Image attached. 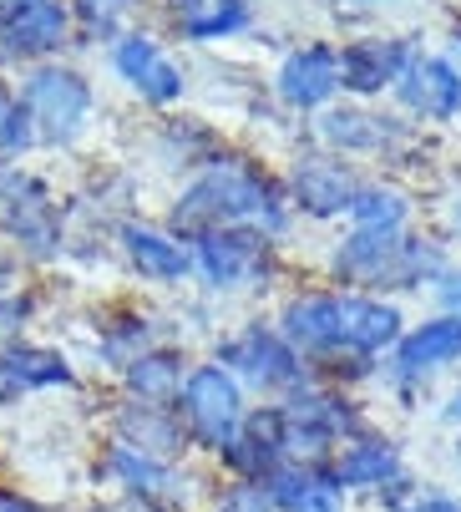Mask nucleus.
<instances>
[{"label": "nucleus", "instance_id": "f257e3e1", "mask_svg": "<svg viewBox=\"0 0 461 512\" xmlns=\"http://www.w3.org/2000/svg\"><path fill=\"white\" fill-rule=\"evenodd\" d=\"M234 224H264V229H279L284 224L269 183L254 178V173H244V168H213L173 208V229L178 234H198L203 239L213 229H234Z\"/></svg>", "mask_w": 461, "mask_h": 512}, {"label": "nucleus", "instance_id": "f03ea898", "mask_svg": "<svg viewBox=\"0 0 461 512\" xmlns=\"http://www.w3.org/2000/svg\"><path fill=\"white\" fill-rule=\"evenodd\" d=\"M178 401H183V426H188V436L198 447L223 452L244 426V391L223 365H198V371L183 381Z\"/></svg>", "mask_w": 461, "mask_h": 512}, {"label": "nucleus", "instance_id": "7ed1b4c3", "mask_svg": "<svg viewBox=\"0 0 461 512\" xmlns=\"http://www.w3.org/2000/svg\"><path fill=\"white\" fill-rule=\"evenodd\" d=\"M426 269H436V254L401 234H350L335 254V274L350 284H416Z\"/></svg>", "mask_w": 461, "mask_h": 512}, {"label": "nucleus", "instance_id": "20e7f679", "mask_svg": "<svg viewBox=\"0 0 461 512\" xmlns=\"http://www.w3.org/2000/svg\"><path fill=\"white\" fill-rule=\"evenodd\" d=\"M21 107L31 112V127L41 142H71L76 132L87 127V112H92V92L87 82L66 66H36L26 77V92H21Z\"/></svg>", "mask_w": 461, "mask_h": 512}, {"label": "nucleus", "instance_id": "39448f33", "mask_svg": "<svg viewBox=\"0 0 461 512\" xmlns=\"http://www.w3.org/2000/svg\"><path fill=\"white\" fill-rule=\"evenodd\" d=\"M0 229L16 239L31 259H51L61 249V213L41 178L31 173H0Z\"/></svg>", "mask_w": 461, "mask_h": 512}, {"label": "nucleus", "instance_id": "423d86ee", "mask_svg": "<svg viewBox=\"0 0 461 512\" xmlns=\"http://www.w3.org/2000/svg\"><path fill=\"white\" fill-rule=\"evenodd\" d=\"M198 264H203L208 284L244 289L249 279H259L269 269V244L259 234H244V229H213L198 239Z\"/></svg>", "mask_w": 461, "mask_h": 512}, {"label": "nucleus", "instance_id": "0eeeda50", "mask_svg": "<svg viewBox=\"0 0 461 512\" xmlns=\"http://www.w3.org/2000/svg\"><path fill=\"white\" fill-rule=\"evenodd\" d=\"M71 365L61 350L51 345H0V406H16L21 396L31 391H46V386H71Z\"/></svg>", "mask_w": 461, "mask_h": 512}, {"label": "nucleus", "instance_id": "6e6552de", "mask_svg": "<svg viewBox=\"0 0 461 512\" xmlns=\"http://www.w3.org/2000/svg\"><path fill=\"white\" fill-rule=\"evenodd\" d=\"M0 41L11 56H46L66 41L61 0H6L0 11Z\"/></svg>", "mask_w": 461, "mask_h": 512}, {"label": "nucleus", "instance_id": "1a4fd4ad", "mask_svg": "<svg viewBox=\"0 0 461 512\" xmlns=\"http://www.w3.org/2000/svg\"><path fill=\"white\" fill-rule=\"evenodd\" d=\"M223 365H234V371L244 376V381H254V386H294L299 381V355L279 340V335H269V330H244L239 340H228L223 345Z\"/></svg>", "mask_w": 461, "mask_h": 512}, {"label": "nucleus", "instance_id": "9d476101", "mask_svg": "<svg viewBox=\"0 0 461 512\" xmlns=\"http://www.w3.org/2000/svg\"><path fill=\"white\" fill-rule=\"evenodd\" d=\"M396 87H401V102H406L411 112H421V117L446 122V117L461 112V77H456L446 61H436V56L406 61V71L396 77Z\"/></svg>", "mask_w": 461, "mask_h": 512}, {"label": "nucleus", "instance_id": "9b49d317", "mask_svg": "<svg viewBox=\"0 0 461 512\" xmlns=\"http://www.w3.org/2000/svg\"><path fill=\"white\" fill-rule=\"evenodd\" d=\"M335 87H340V56L325 51V46L294 51L279 71V92H284L289 107H320V102L335 97Z\"/></svg>", "mask_w": 461, "mask_h": 512}, {"label": "nucleus", "instance_id": "f8f14e48", "mask_svg": "<svg viewBox=\"0 0 461 512\" xmlns=\"http://www.w3.org/2000/svg\"><path fill=\"white\" fill-rule=\"evenodd\" d=\"M279 457H284V421H279V411L249 416L234 442L223 447V462L234 467L239 477H269V472H279Z\"/></svg>", "mask_w": 461, "mask_h": 512}, {"label": "nucleus", "instance_id": "ddd939ff", "mask_svg": "<svg viewBox=\"0 0 461 512\" xmlns=\"http://www.w3.org/2000/svg\"><path fill=\"white\" fill-rule=\"evenodd\" d=\"M117 71L142 92V97H152V102H173V97H183V71L152 46L147 36H127L122 46H117Z\"/></svg>", "mask_w": 461, "mask_h": 512}, {"label": "nucleus", "instance_id": "4468645a", "mask_svg": "<svg viewBox=\"0 0 461 512\" xmlns=\"http://www.w3.org/2000/svg\"><path fill=\"white\" fill-rule=\"evenodd\" d=\"M284 345L294 355H335L340 350V315L330 295H304L284 310Z\"/></svg>", "mask_w": 461, "mask_h": 512}, {"label": "nucleus", "instance_id": "2eb2a0df", "mask_svg": "<svg viewBox=\"0 0 461 512\" xmlns=\"http://www.w3.org/2000/svg\"><path fill=\"white\" fill-rule=\"evenodd\" d=\"M117 442L142 452V457H152V462H168L183 447V426L168 416V406H142L137 401V406L117 411Z\"/></svg>", "mask_w": 461, "mask_h": 512}, {"label": "nucleus", "instance_id": "dca6fc26", "mask_svg": "<svg viewBox=\"0 0 461 512\" xmlns=\"http://www.w3.org/2000/svg\"><path fill=\"white\" fill-rule=\"evenodd\" d=\"M335 315H340V350L375 355L401 340V315L380 300H335Z\"/></svg>", "mask_w": 461, "mask_h": 512}, {"label": "nucleus", "instance_id": "f3484780", "mask_svg": "<svg viewBox=\"0 0 461 512\" xmlns=\"http://www.w3.org/2000/svg\"><path fill=\"white\" fill-rule=\"evenodd\" d=\"M107 472L127 487V492H137L142 502H152V507H178L183 502V487H178V477L168 472V462H152V457H142V452H132V447H112L107 452Z\"/></svg>", "mask_w": 461, "mask_h": 512}, {"label": "nucleus", "instance_id": "a211bd4d", "mask_svg": "<svg viewBox=\"0 0 461 512\" xmlns=\"http://www.w3.org/2000/svg\"><path fill=\"white\" fill-rule=\"evenodd\" d=\"M406 46L401 41H355L340 56V87L350 92H380L386 82H396L406 71Z\"/></svg>", "mask_w": 461, "mask_h": 512}, {"label": "nucleus", "instance_id": "6ab92c4d", "mask_svg": "<svg viewBox=\"0 0 461 512\" xmlns=\"http://www.w3.org/2000/svg\"><path fill=\"white\" fill-rule=\"evenodd\" d=\"M264 482H269L264 497L274 502V512H340L335 482L310 472V467H279Z\"/></svg>", "mask_w": 461, "mask_h": 512}, {"label": "nucleus", "instance_id": "aec40b11", "mask_svg": "<svg viewBox=\"0 0 461 512\" xmlns=\"http://www.w3.org/2000/svg\"><path fill=\"white\" fill-rule=\"evenodd\" d=\"M396 360H401L406 376H426V371H441V365L461 360V320L446 315V320H431V325L411 330V335L401 340Z\"/></svg>", "mask_w": 461, "mask_h": 512}, {"label": "nucleus", "instance_id": "412c9836", "mask_svg": "<svg viewBox=\"0 0 461 512\" xmlns=\"http://www.w3.org/2000/svg\"><path fill=\"white\" fill-rule=\"evenodd\" d=\"M122 381L142 406H168L183 391V360L173 350H142L132 365H122Z\"/></svg>", "mask_w": 461, "mask_h": 512}, {"label": "nucleus", "instance_id": "4be33fe9", "mask_svg": "<svg viewBox=\"0 0 461 512\" xmlns=\"http://www.w3.org/2000/svg\"><path fill=\"white\" fill-rule=\"evenodd\" d=\"M122 249H127L132 269H142L147 279H183V274H188V254H183V244L168 239V234H158V229H137V224H127V229H122Z\"/></svg>", "mask_w": 461, "mask_h": 512}, {"label": "nucleus", "instance_id": "5701e85b", "mask_svg": "<svg viewBox=\"0 0 461 512\" xmlns=\"http://www.w3.org/2000/svg\"><path fill=\"white\" fill-rule=\"evenodd\" d=\"M294 193H299V203L310 208V213L330 218V213H345L360 188H355V183L345 178V168H335V163H304L299 178H294Z\"/></svg>", "mask_w": 461, "mask_h": 512}, {"label": "nucleus", "instance_id": "b1692460", "mask_svg": "<svg viewBox=\"0 0 461 512\" xmlns=\"http://www.w3.org/2000/svg\"><path fill=\"white\" fill-rule=\"evenodd\" d=\"M330 482H340V487H386V482H401V457L386 442H355L340 457Z\"/></svg>", "mask_w": 461, "mask_h": 512}, {"label": "nucleus", "instance_id": "393cba45", "mask_svg": "<svg viewBox=\"0 0 461 512\" xmlns=\"http://www.w3.org/2000/svg\"><path fill=\"white\" fill-rule=\"evenodd\" d=\"M350 218H355L360 234H401L406 198L401 193H386V188H360L355 203H350Z\"/></svg>", "mask_w": 461, "mask_h": 512}, {"label": "nucleus", "instance_id": "a878e982", "mask_svg": "<svg viewBox=\"0 0 461 512\" xmlns=\"http://www.w3.org/2000/svg\"><path fill=\"white\" fill-rule=\"evenodd\" d=\"M178 21L188 36H223L244 26V6L239 0H178Z\"/></svg>", "mask_w": 461, "mask_h": 512}, {"label": "nucleus", "instance_id": "bb28decb", "mask_svg": "<svg viewBox=\"0 0 461 512\" xmlns=\"http://www.w3.org/2000/svg\"><path fill=\"white\" fill-rule=\"evenodd\" d=\"M31 142H36V127L21 97H0V158H21Z\"/></svg>", "mask_w": 461, "mask_h": 512}, {"label": "nucleus", "instance_id": "cd10ccee", "mask_svg": "<svg viewBox=\"0 0 461 512\" xmlns=\"http://www.w3.org/2000/svg\"><path fill=\"white\" fill-rule=\"evenodd\" d=\"M76 11H82V21H87V31L97 36H112L117 31V21L132 11V0H76Z\"/></svg>", "mask_w": 461, "mask_h": 512}, {"label": "nucleus", "instance_id": "c85d7f7f", "mask_svg": "<svg viewBox=\"0 0 461 512\" xmlns=\"http://www.w3.org/2000/svg\"><path fill=\"white\" fill-rule=\"evenodd\" d=\"M370 117H345V112H335V117H325V132L335 137V142H345V148H370V142H380V132L386 127H365Z\"/></svg>", "mask_w": 461, "mask_h": 512}, {"label": "nucleus", "instance_id": "c756f323", "mask_svg": "<svg viewBox=\"0 0 461 512\" xmlns=\"http://www.w3.org/2000/svg\"><path fill=\"white\" fill-rule=\"evenodd\" d=\"M218 512H274V502L259 487H234V492L218 502Z\"/></svg>", "mask_w": 461, "mask_h": 512}, {"label": "nucleus", "instance_id": "7c9ffc66", "mask_svg": "<svg viewBox=\"0 0 461 512\" xmlns=\"http://www.w3.org/2000/svg\"><path fill=\"white\" fill-rule=\"evenodd\" d=\"M441 300H446L451 320H461V274H446V279H441Z\"/></svg>", "mask_w": 461, "mask_h": 512}, {"label": "nucleus", "instance_id": "2f4dec72", "mask_svg": "<svg viewBox=\"0 0 461 512\" xmlns=\"http://www.w3.org/2000/svg\"><path fill=\"white\" fill-rule=\"evenodd\" d=\"M0 512H41L31 497H21L16 487H0Z\"/></svg>", "mask_w": 461, "mask_h": 512}, {"label": "nucleus", "instance_id": "473e14b6", "mask_svg": "<svg viewBox=\"0 0 461 512\" xmlns=\"http://www.w3.org/2000/svg\"><path fill=\"white\" fill-rule=\"evenodd\" d=\"M406 512H461V502H451V497H421V502L406 507Z\"/></svg>", "mask_w": 461, "mask_h": 512}, {"label": "nucleus", "instance_id": "72a5a7b5", "mask_svg": "<svg viewBox=\"0 0 461 512\" xmlns=\"http://www.w3.org/2000/svg\"><path fill=\"white\" fill-rule=\"evenodd\" d=\"M11 274H16V259H11L6 249H0V289H6V284H11Z\"/></svg>", "mask_w": 461, "mask_h": 512}, {"label": "nucleus", "instance_id": "f704fd0d", "mask_svg": "<svg viewBox=\"0 0 461 512\" xmlns=\"http://www.w3.org/2000/svg\"><path fill=\"white\" fill-rule=\"evenodd\" d=\"M446 411H451V416H456V421H461V391H456V401H451V406H446Z\"/></svg>", "mask_w": 461, "mask_h": 512}, {"label": "nucleus", "instance_id": "c9c22d12", "mask_svg": "<svg viewBox=\"0 0 461 512\" xmlns=\"http://www.w3.org/2000/svg\"><path fill=\"white\" fill-rule=\"evenodd\" d=\"M456 229H461V208H456Z\"/></svg>", "mask_w": 461, "mask_h": 512}, {"label": "nucleus", "instance_id": "e433bc0d", "mask_svg": "<svg viewBox=\"0 0 461 512\" xmlns=\"http://www.w3.org/2000/svg\"><path fill=\"white\" fill-rule=\"evenodd\" d=\"M456 462H461V452H456Z\"/></svg>", "mask_w": 461, "mask_h": 512}]
</instances>
